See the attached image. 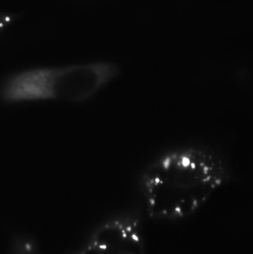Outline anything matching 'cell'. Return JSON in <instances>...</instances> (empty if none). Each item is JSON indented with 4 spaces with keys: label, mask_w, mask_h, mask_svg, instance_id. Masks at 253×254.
I'll return each mask as SVG.
<instances>
[{
    "label": "cell",
    "mask_w": 253,
    "mask_h": 254,
    "mask_svg": "<svg viewBox=\"0 0 253 254\" xmlns=\"http://www.w3.org/2000/svg\"><path fill=\"white\" fill-rule=\"evenodd\" d=\"M121 74L117 64L98 61L62 67L31 68L7 77L0 89L4 102L89 101Z\"/></svg>",
    "instance_id": "obj_2"
},
{
    "label": "cell",
    "mask_w": 253,
    "mask_h": 254,
    "mask_svg": "<svg viewBox=\"0 0 253 254\" xmlns=\"http://www.w3.org/2000/svg\"><path fill=\"white\" fill-rule=\"evenodd\" d=\"M9 254H47L35 239L25 233H16L8 243Z\"/></svg>",
    "instance_id": "obj_4"
},
{
    "label": "cell",
    "mask_w": 253,
    "mask_h": 254,
    "mask_svg": "<svg viewBox=\"0 0 253 254\" xmlns=\"http://www.w3.org/2000/svg\"><path fill=\"white\" fill-rule=\"evenodd\" d=\"M141 219L134 210L112 215L98 223L81 246L69 254H146Z\"/></svg>",
    "instance_id": "obj_3"
},
{
    "label": "cell",
    "mask_w": 253,
    "mask_h": 254,
    "mask_svg": "<svg viewBox=\"0 0 253 254\" xmlns=\"http://www.w3.org/2000/svg\"><path fill=\"white\" fill-rule=\"evenodd\" d=\"M231 176L228 161L216 149L183 145L166 149L147 163L137 187L149 217L178 222L199 211Z\"/></svg>",
    "instance_id": "obj_1"
},
{
    "label": "cell",
    "mask_w": 253,
    "mask_h": 254,
    "mask_svg": "<svg viewBox=\"0 0 253 254\" xmlns=\"http://www.w3.org/2000/svg\"><path fill=\"white\" fill-rule=\"evenodd\" d=\"M20 18L19 13L0 11V34L8 29Z\"/></svg>",
    "instance_id": "obj_5"
}]
</instances>
